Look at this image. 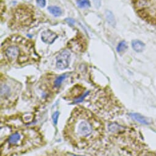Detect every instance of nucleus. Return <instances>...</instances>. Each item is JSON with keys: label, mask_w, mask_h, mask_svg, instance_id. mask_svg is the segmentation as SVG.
<instances>
[{"label": "nucleus", "mask_w": 156, "mask_h": 156, "mask_svg": "<svg viewBox=\"0 0 156 156\" xmlns=\"http://www.w3.org/2000/svg\"><path fill=\"white\" fill-rule=\"evenodd\" d=\"M65 132L75 143H84L96 133L100 124L92 114L82 110L70 117Z\"/></svg>", "instance_id": "obj_1"}, {"label": "nucleus", "mask_w": 156, "mask_h": 156, "mask_svg": "<svg viewBox=\"0 0 156 156\" xmlns=\"http://www.w3.org/2000/svg\"><path fill=\"white\" fill-rule=\"evenodd\" d=\"M138 14L149 23L156 24V0H132Z\"/></svg>", "instance_id": "obj_2"}, {"label": "nucleus", "mask_w": 156, "mask_h": 156, "mask_svg": "<svg viewBox=\"0 0 156 156\" xmlns=\"http://www.w3.org/2000/svg\"><path fill=\"white\" fill-rule=\"evenodd\" d=\"M5 54L6 57L11 61L21 58L20 55L22 50L20 49V46L17 44H10L5 49Z\"/></svg>", "instance_id": "obj_3"}, {"label": "nucleus", "mask_w": 156, "mask_h": 156, "mask_svg": "<svg viewBox=\"0 0 156 156\" xmlns=\"http://www.w3.org/2000/svg\"><path fill=\"white\" fill-rule=\"evenodd\" d=\"M70 54L69 51L65 50L61 52L56 57V67L59 69L67 68L70 63Z\"/></svg>", "instance_id": "obj_4"}, {"label": "nucleus", "mask_w": 156, "mask_h": 156, "mask_svg": "<svg viewBox=\"0 0 156 156\" xmlns=\"http://www.w3.org/2000/svg\"><path fill=\"white\" fill-rule=\"evenodd\" d=\"M25 135L22 132H17L14 133L11 135L6 141V144L8 147H19L22 144H23L22 142L23 140V138Z\"/></svg>", "instance_id": "obj_5"}, {"label": "nucleus", "mask_w": 156, "mask_h": 156, "mask_svg": "<svg viewBox=\"0 0 156 156\" xmlns=\"http://www.w3.org/2000/svg\"><path fill=\"white\" fill-rule=\"evenodd\" d=\"M16 19L22 24H26L27 23L29 24L31 19V14L27 11L25 9H19L16 14Z\"/></svg>", "instance_id": "obj_6"}, {"label": "nucleus", "mask_w": 156, "mask_h": 156, "mask_svg": "<svg viewBox=\"0 0 156 156\" xmlns=\"http://www.w3.org/2000/svg\"><path fill=\"white\" fill-rule=\"evenodd\" d=\"M57 38L58 35L50 30L43 32L41 35V38L42 41L46 44H49L53 43Z\"/></svg>", "instance_id": "obj_7"}, {"label": "nucleus", "mask_w": 156, "mask_h": 156, "mask_svg": "<svg viewBox=\"0 0 156 156\" xmlns=\"http://www.w3.org/2000/svg\"><path fill=\"white\" fill-rule=\"evenodd\" d=\"M132 119H133L135 121L138 122L140 124L147 125L150 124V122L148 119L146 118L145 117L143 116L142 115L138 114V113H132L130 114Z\"/></svg>", "instance_id": "obj_8"}, {"label": "nucleus", "mask_w": 156, "mask_h": 156, "mask_svg": "<svg viewBox=\"0 0 156 156\" xmlns=\"http://www.w3.org/2000/svg\"><path fill=\"white\" fill-rule=\"evenodd\" d=\"M132 46L133 50L138 52H142L144 48V44L139 40H133L132 43Z\"/></svg>", "instance_id": "obj_9"}, {"label": "nucleus", "mask_w": 156, "mask_h": 156, "mask_svg": "<svg viewBox=\"0 0 156 156\" xmlns=\"http://www.w3.org/2000/svg\"><path fill=\"white\" fill-rule=\"evenodd\" d=\"M49 12L55 17H59L62 14V11L60 8L55 6H51L48 7Z\"/></svg>", "instance_id": "obj_10"}, {"label": "nucleus", "mask_w": 156, "mask_h": 156, "mask_svg": "<svg viewBox=\"0 0 156 156\" xmlns=\"http://www.w3.org/2000/svg\"><path fill=\"white\" fill-rule=\"evenodd\" d=\"M76 4L80 8H88L91 6L89 0H77Z\"/></svg>", "instance_id": "obj_11"}, {"label": "nucleus", "mask_w": 156, "mask_h": 156, "mask_svg": "<svg viewBox=\"0 0 156 156\" xmlns=\"http://www.w3.org/2000/svg\"><path fill=\"white\" fill-rule=\"evenodd\" d=\"M10 94V89L9 87L6 84H2L1 86V95L2 97H8Z\"/></svg>", "instance_id": "obj_12"}, {"label": "nucleus", "mask_w": 156, "mask_h": 156, "mask_svg": "<svg viewBox=\"0 0 156 156\" xmlns=\"http://www.w3.org/2000/svg\"><path fill=\"white\" fill-rule=\"evenodd\" d=\"M66 77V74H64L61 75L59 77H58L54 82V86L56 88H58L61 85L62 82L65 80Z\"/></svg>", "instance_id": "obj_13"}, {"label": "nucleus", "mask_w": 156, "mask_h": 156, "mask_svg": "<svg viewBox=\"0 0 156 156\" xmlns=\"http://www.w3.org/2000/svg\"><path fill=\"white\" fill-rule=\"evenodd\" d=\"M106 18H107V20L108 21V22L111 25H113V26H115V18H114V16L113 15V14L110 12V11H107L106 13Z\"/></svg>", "instance_id": "obj_14"}, {"label": "nucleus", "mask_w": 156, "mask_h": 156, "mask_svg": "<svg viewBox=\"0 0 156 156\" xmlns=\"http://www.w3.org/2000/svg\"><path fill=\"white\" fill-rule=\"evenodd\" d=\"M127 43H126V41H123L121 42V43L118 44V47H117V48H116V50H117V51H118V52L122 53V52H123L124 51H125V50L127 49Z\"/></svg>", "instance_id": "obj_15"}, {"label": "nucleus", "mask_w": 156, "mask_h": 156, "mask_svg": "<svg viewBox=\"0 0 156 156\" xmlns=\"http://www.w3.org/2000/svg\"><path fill=\"white\" fill-rule=\"evenodd\" d=\"M59 114V112L56 111L52 116V119H53V123H54L55 125H56L57 124V122H58V119Z\"/></svg>", "instance_id": "obj_16"}, {"label": "nucleus", "mask_w": 156, "mask_h": 156, "mask_svg": "<svg viewBox=\"0 0 156 156\" xmlns=\"http://www.w3.org/2000/svg\"><path fill=\"white\" fill-rule=\"evenodd\" d=\"M36 3L37 5L41 8L45 7L46 5V1L45 0H36Z\"/></svg>", "instance_id": "obj_17"}, {"label": "nucleus", "mask_w": 156, "mask_h": 156, "mask_svg": "<svg viewBox=\"0 0 156 156\" xmlns=\"http://www.w3.org/2000/svg\"><path fill=\"white\" fill-rule=\"evenodd\" d=\"M101 2L102 0H93L94 4L97 8H99L101 6Z\"/></svg>", "instance_id": "obj_18"}, {"label": "nucleus", "mask_w": 156, "mask_h": 156, "mask_svg": "<svg viewBox=\"0 0 156 156\" xmlns=\"http://www.w3.org/2000/svg\"><path fill=\"white\" fill-rule=\"evenodd\" d=\"M88 93H89V92H87V93H85V95H83V97H80V98H79L78 100H76V102H82L83 99H84V98L88 94Z\"/></svg>", "instance_id": "obj_19"}, {"label": "nucleus", "mask_w": 156, "mask_h": 156, "mask_svg": "<svg viewBox=\"0 0 156 156\" xmlns=\"http://www.w3.org/2000/svg\"><path fill=\"white\" fill-rule=\"evenodd\" d=\"M66 21H67V22H69L70 25H73V24H74V20H73L71 19H66Z\"/></svg>", "instance_id": "obj_20"}, {"label": "nucleus", "mask_w": 156, "mask_h": 156, "mask_svg": "<svg viewBox=\"0 0 156 156\" xmlns=\"http://www.w3.org/2000/svg\"><path fill=\"white\" fill-rule=\"evenodd\" d=\"M73 156H82V155H73Z\"/></svg>", "instance_id": "obj_21"}, {"label": "nucleus", "mask_w": 156, "mask_h": 156, "mask_svg": "<svg viewBox=\"0 0 156 156\" xmlns=\"http://www.w3.org/2000/svg\"><path fill=\"white\" fill-rule=\"evenodd\" d=\"M26 1H27V2H29V1H31V0H26Z\"/></svg>", "instance_id": "obj_22"}]
</instances>
